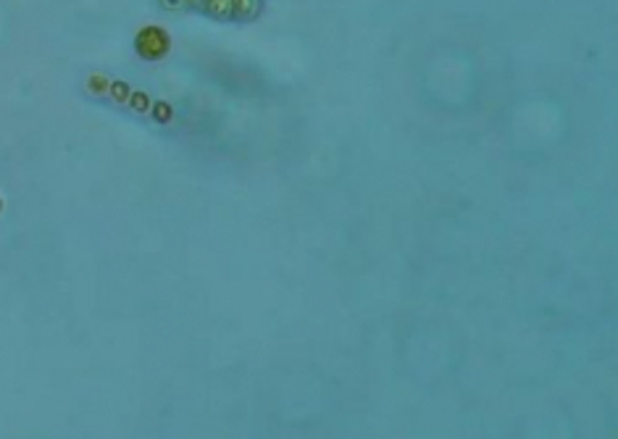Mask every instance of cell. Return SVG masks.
<instances>
[{"label": "cell", "instance_id": "cell-1", "mask_svg": "<svg viewBox=\"0 0 618 439\" xmlns=\"http://www.w3.org/2000/svg\"><path fill=\"white\" fill-rule=\"evenodd\" d=\"M137 48H140V53L145 58H161L166 50H169V37H166V32L158 27H148L140 32V37H137Z\"/></svg>", "mask_w": 618, "mask_h": 439}]
</instances>
